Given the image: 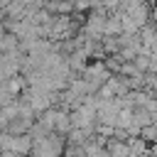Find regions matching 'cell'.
Listing matches in <instances>:
<instances>
[{
	"label": "cell",
	"mask_w": 157,
	"mask_h": 157,
	"mask_svg": "<svg viewBox=\"0 0 157 157\" xmlns=\"http://www.w3.org/2000/svg\"><path fill=\"white\" fill-rule=\"evenodd\" d=\"M123 29V25H120V20L115 22V17H110L108 22H105V34H115V32H120Z\"/></svg>",
	"instance_id": "obj_1"
},
{
	"label": "cell",
	"mask_w": 157,
	"mask_h": 157,
	"mask_svg": "<svg viewBox=\"0 0 157 157\" xmlns=\"http://www.w3.org/2000/svg\"><path fill=\"white\" fill-rule=\"evenodd\" d=\"M140 135H145V140H157V125H147V128H142Z\"/></svg>",
	"instance_id": "obj_2"
},
{
	"label": "cell",
	"mask_w": 157,
	"mask_h": 157,
	"mask_svg": "<svg viewBox=\"0 0 157 157\" xmlns=\"http://www.w3.org/2000/svg\"><path fill=\"white\" fill-rule=\"evenodd\" d=\"M110 152H128V147H123V145H110Z\"/></svg>",
	"instance_id": "obj_3"
}]
</instances>
